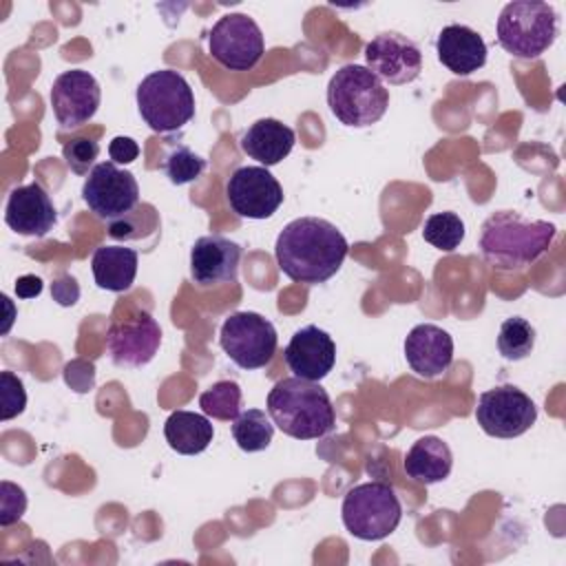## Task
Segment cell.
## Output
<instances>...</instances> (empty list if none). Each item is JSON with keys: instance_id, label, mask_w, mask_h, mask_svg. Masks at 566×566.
<instances>
[{"instance_id": "obj_1", "label": "cell", "mask_w": 566, "mask_h": 566, "mask_svg": "<svg viewBox=\"0 0 566 566\" xmlns=\"http://www.w3.org/2000/svg\"><path fill=\"white\" fill-rule=\"evenodd\" d=\"M347 239L343 232L327 219L318 217H298L290 221L276 237L274 256L281 272L307 285H318L332 279L345 256Z\"/></svg>"}, {"instance_id": "obj_2", "label": "cell", "mask_w": 566, "mask_h": 566, "mask_svg": "<svg viewBox=\"0 0 566 566\" xmlns=\"http://www.w3.org/2000/svg\"><path fill=\"white\" fill-rule=\"evenodd\" d=\"M557 228L542 219H526L513 210H497L482 223L480 252L497 270H522L535 263L553 243Z\"/></svg>"}, {"instance_id": "obj_3", "label": "cell", "mask_w": 566, "mask_h": 566, "mask_svg": "<svg viewBox=\"0 0 566 566\" xmlns=\"http://www.w3.org/2000/svg\"><path fill=\"white\" fill-rule=\"evenodd\" d=\"M268 416L290 438L314 440L336 427V413L327 391L312 380L281 378L268 394Z\"/></svg>"}, {"instance_id": "obj_4", "label": "cell", "mask_w": 566, "mask_h": 566, "mask_svg": "<svg viewBox=\"0 0 566 566\" xmlns=\"http://www.w3.org/2000/svg\"><path fill=\"white\" fill-rule=\"evenodd\" d=\"M327 106L340 124L367 128L387 113L389 91L367 66L345 64L327 84Z\"/></svg>"}, {"instance_id": "obj_5", "label": "cell", "mask_w": 566, "mask_h": 566, "mask_svg": "<svg viewBox=\"0 0 566 566\" xmlns=\"http://www.w3.org/2000/svg\"><path fill=\"white\" fill-rule=\"evenodd\" d=\"M135 99L142 119L155 133H177L195 117V93L172 69L148 73L137 84Z\"/></svg>"}, {"instance_id": "obj_6", "label": "cell", "mask_w": 566, "mask_h": 566, "mask_svg": "<svg viewBox=\"0 0 566 566\" xmlns=\"http://www.w3.org/2000/svg\"><path fill=\"white\" fill-rule=\"evenodd\" d=\"M557 38V13L548 2L513 0L504 4L497 18L500 46L520 57L535 60Z\"/></svg>"}, {"instance_id": "obj_7", "label": "cell", "mask_w": 566, "mask_h": 566, "mask_svg": "<svg viewBox=\"0 0 566 566\" xmlns=\"http://www.w3.org/2000/svg\"><path fill=\"white\" fill-rule=\"evenodd\" d=\"M340 515L345 528L354 537L376 542L398 528L402 506L391 484L374 480L356 484L345 493Z\"/></svg>"}, {"instance_id": "obj_8", "label": "cell", "mask_w": 566, "mask_h": 566, "mask_svg": "<svg viewBox=\"0 0 566 566\" xmlns=\"http://www.w3.org/2000/svg\"><path fill=\"white\" fill-rule=\"evenodd\" d=\"M219 343L241 369H261L276 352V329L256 312H234L223 321Z\"/></svg>"}, {"instance_id": "obj_9", "label": "cell", "mask_w": 566, "mask_h": 566, "mask_svg": "<svg viewBox=\"0 0 566 566\" xmlns=\"http://www.w3.org/2000/svg\"><path fill=\"white\" fill-rule=\"evenodd\" d=\"M210 55L228 71H250L259 64L265 40L248 13H226L208 35Z\"/></svg>"}, {"instance_id": "obj_10", "label": "cell", "mask_w": 566, "mask_h": 566, "mask_svg": "<svg viewBox=\"0 0 566 566\" xmlns=\"http://www.w3.org/2000/svg\"><path fill=\"white\" fill-rule=\"evenodd\" d=\"M82 199L97 219L111 223L133 212L139 203V186L133 172L115 161H99L82 186Z\"/></svg>"}, {"instance_id": "obj_11", "label": "cell", "mask_w": 566, "mask_h": 566, "mask_svg": "<svg viewBox=\"0 0 566 566\" xmlns=\"http://www.w3.org/2000/svg\"><path fill=\"white\" fill-rule=\"evenodd\" d=\"M475 420L486 436L517 438L535 424L537 407L522 389L500 385L480 394Z\"/></svg>"}, {"instance_id": "obj_12", "label": "cell", "mask_w": 566, "mask_h": 566, "mask_svg": "<svg viewBox=\"0 0 566 566\" xmlns=\"http://www.w3.org/2000/svg\"><path fill=\"white\" fill-rule=\"evenodd\" d=\"M226 197L234 214L268 219L283 203V188L265 166H241L228 177Z\"/></svg>"}, {"instance_id": "obj_13", "label": "cell", "mask_w": 566, "mask_h": 566, "mask_svg": "<svg viewBox=\"0 0 566 566\" xmlns=\"http://www.w3.org/2000/svg\"><path fill=\"white\" fill-rule=\"evenodd\" d=\"M102 88L97 80L82 69L60 73L51 86V108L62 130L80 128L97 113Z\"/></svg>"}, {"instance_id": "obj_14", "label": "cell", "mask_w": 566, "mask_h": 566, "mask_svg": "<svg viewBox=\"0 0 566 566\" xmlns=\"http://www.w3.org/2000/svg\"><path fill=\"white\" fill-rule=\"evenodd\" d=\"M365 60L376 77L394 86L413 82L422 71V53L418 44L396 31H385L371 38L365 46Z\"/></svg>"}, {"instance_id": "obj_15", "label": "cell", "mask_w": 566, "mask_h": 566, "mask_svg": "<svg viewBox=\"0 0 566 566\" xmlns=\"http://www.w3.org/2000/svg\"><path fill=\"white\" fill-rule=\"evenodd\" d=\"M161 345V327L148 312H135L128 321L113 323L106 347L117 367L148 365Z\"/></svg>"}, {"instance_id": "obj_16", "label": "cell", "mask_w": 566, "mask_h": 566, "mask_svg": "<svg viewBox=\"0 0 566 566\" xmlns=\"http://www.w3.org/2000/svg\"><path fill=\"white\" fill-rule=\"evenodd\" d=\"M241 252L243 250L239 243L221 234L199 237L190 250V279L199 287L234 283L239 274Z\"/></svg>"}, {"instance_id": "obj_17", "label": "cell", "mask_w": 566, "mask_h": 566, "mask_svg": "<svg viewBox=\"0 0 566 566\" xmlns=\"http://www.w3.org/2000/svg\"><path fill=\"white\" fill-rule=\"evenodd\" d=\"M283 358L294 376L318 382L332 371L336 363V345L325 329L305 325L292 334Z\"/></svg>"}, {"instance_id": "obj_18", "label": "cell", "mask_w": 566, "mask_h": 566, "mask_svg": "<svg viewBox=\"0 0 566 566\" xmlns=\"http://www.w3.org/2000/svg\"><path fill=\"white\" fill-rule=\"evenodd\" d=\"M7 226L24 237H44L57 221L55 206L46 190L33 181L11 190L4 206Z\"/></svg>"}, {"instance_id": "obj_19", "label": "cell", "mask_w": 566, "mask_h": 566, "mask_svg": "<svg viewBox=\"0 0 566 566\" xmlns=\"http://www.w3.org/2000/svg\"><path fill=\"white\" fill-rule=\"evenodd\" d=\"M405 358L418 376L438 378L453 363V338L433 323H420L405 338Z\"/></svg>"}, {"instance_id": "obj_20", "label": "cell", "mask_w": 566, "mask_h": 566, "mask_svg": "<svg viewBox=\"0 0 566 566\" xmlns=\"http://www.w3.org/2000/svg\"><path fill=\"white\" fill-rule=\"evenodd\" d=\"M436 53L453 75H471L486 62V44L467 24H449L438 33Z\"/></svg>"}, {"instance_id": "obj_21", "label": "cell", "mask_w": 566, "mask_h": 566, "mask_svg": "<svg viewBox=\"0 0 566 566\" xmlns=\"http://www.w3.org/2000/svg\"><path fill=\"white\" fill-rule=\"evenodd\" d=\"M296 135L290 126L274 117H263L256 119L243 135H241V150L250 157L256 159L261 166H276L283 161L292 148H294Z\"/></svg>"}, {"instance_id": "obj_22", "label": "cell", "mask_w": 566, "mask_h": 566, "mask_svg": "<svg viewBox=\"0 0 566 566\" xmlns=\"http://www.w3.org/2000/svg\"><path fill=\"white\" fill-rule=\"evenodd\" d=\"M405 473L418 484L442 482L453 467V453L449 444L438 436L418 438L405 455Z\"/></svg>"}, {"instance_id": "obj_23", "label": "cell", "mask_w": 566, "mask_h": 566, "mask_svg": "<svg viewBox=\"0 0 566 566\" xmlns=\"http://www.w3.org/2000/svg\"><path fill=\"white\" fill-rule=\"evenodd\" d=\"M139 256L133 248L102 245L93 252L91 270L97 287L108 292H126L137 276Z\"/></svg>"}, {"instance_id": "obj_24", "label": "cell", "mask_w": 566, "mask_h": 566, "mask_svg": "<svg viewBox=\"0 0 566 566\" xmlns=\"http://www.w3.org/2000/svg\"><path fill=\"white\" fill-rule=\"evenodd\" d=\"M214 429L203 413L195 411H172L164 424V438L168 447L181 455H195L208 449Z\"/></svg>"}, {"instance_id": "obj_25", "label": "cell", "mask_w": 566, "mask_h": 566, "mask_svg": "<svg viewBox=\"0 0 566 566\" xmlns=\"http://www.w3.org/2000/svg\"><path fill=\"white\" fill-rule=\"evenodd\" d=\"M274 422L263 409H245L232 420V438L241 451L254 453L270 447Z\"/></svg>"}, {"instance_id": "obj_26", "label": "cell", "mask_w": 566, "mask_h": 566, "mask_svg": "<svg viewBox=\"0 0 566 566\" xmlns=\"http://www.w3.org/2000/svg\"><path fill=\"white\" fill-rule=\"evenodd\" d=\"M535 347V327L522 318L511 316L500 325L497 332V349L506 360H522Z\"/></svg>"}, {"instance_id": "obj_27", "label": "cell", "mask_w": 566, "mask_h": 566, "mask_svg": "<svg viewBox=\"0 0 566 566\" xmlns=\"http://www.w3.org/2000/svg\"><path fill=\"white\" fill-rule=\"evenodd\" d=\"M199 407L217 420H234L241 413V387L234 380H219L199 396Z\"/></svg>"}, {"instance_id": "obj_28", "label": "cell", "mask_w": 566, "mask_h": 566, "mask_svg": "<svg viewBox=\"0 0 566 566\" xmlns=\"http://www.w3.org/2000/svg\"><path fill=\"white\" fill-rule=\"evenodd\" d=\"M422 237L433 248L453 252L464 239V221L455 212H433L422 226Z\"/></svg>"}, {"instance_id": "obj_29", "label": "cell", "mask_w": 566, "mask_h": 566, "mask_svg": "<svg viewBox=\"0 0 566 566\" xmlns=\"http://www.w3.org/2000/svg\"><path fill=\"white\" fill-rule=\"evenodd\" d=\"M161 168H164V172H166V177L172 186H184V184H190L197 177H201V172L206 170V159L199 157L188 146L177 144L164 157Z\"/></svg>"}, {"instance_id": "obj_30", "label": "cell", "mask_w": 566, "mask_h": 566, "mask_svg": "<svg viewBox=\"0 0 566 566\" xmlns=\"http://www.w3.org/2000/svg\"><path fill=\"white\" fill-rule=\"evenodd\" d=\"M99 155V144L88 137H75L62 146V157L75 175H88Z\"/></svg>"}, {"instance_id": "obj_31", "label": "cell", "mask_w": 566, "mask_h": 566, "mask_svg": "<svg viewBox=\"0 0 566 566\" xmlns=\"http://www.w3.org/2000/svg\"><path fill=\"white\" fill-rule=\"evenodd\" d=\"M0 418L11 420L27 407V391L13 371H0Z\"/></svg>"}, {"instance_id": "obj_32", "label": "cell", "mask_w": 566, "mask_h": 566, "mask_svg": "<svg viewBox=\"0 0 566 566\" xmlns=\"http://www.w3.org/2000/svg\"><path fill=\"white\" fill-rule=\"evenodd\" d=\"M0 489H2L0 524L9 526V524L18 522L24 515V511H27V495H24V491L18 484H13L9 480H2Z\"/></svg>"}, {"instance_id": "obj_33", "label": "cell", "mask_w": 566, "mask_h": 566, "mask_svg": "<svg viewBox=\"0 0 566 566\" xmlns=\"http://www.w3.org/2000/svg\"><path fill=\"white\" fill-rule=\"evenodd\" d=\"M64 380L77 394H86L95 382V367L86 360H71L64 367Z\"/></svg>"}, {"instance_id": "obj_34", "label": "cell", "mask_w": 566, "mask_h": 566, "mask_svg": "<svg viewBox=\"0 0 566 566\" xmlns=\"http://www.w3.org/2000/svg\"><path fill=\"white\" fill-rule=\"evenodd\" d=\"M108 155H111V161H115V164H130V161L137 159L139 146L133 137L117 135L108 144Z\"/></svg>"}, {"instance_id": "obj_35", "label": "cell", "mask_w": 566, "mask_h": 566, "mask_svg": "<svg viewBox=\"0 0 566 566\" xmlns=\"http://www.w3.org/2000/svg\"><path fill=\"white\" fill-rule=\"evenodd\" d=\"M51 294L53 298L60 303V305H73L80 296V287L75 283L73 276L69 274H62L53 285H51Z\"/></svg>"}, {"instance_id": "obj_36", "label": "cell", "mask_w": 566, "mask_h": 566, "mask_svg": "<svg viewBox=\"0 0 566 566\" xmlns=\"http://www.w3.org/2000/svg\"><path fill=\"white\" fill-rule=\"evenodd\" d=\"M42 292V279L35 274H24L15 281V294L20 298H33Z\"/></svg>"}]
</instances>
